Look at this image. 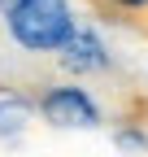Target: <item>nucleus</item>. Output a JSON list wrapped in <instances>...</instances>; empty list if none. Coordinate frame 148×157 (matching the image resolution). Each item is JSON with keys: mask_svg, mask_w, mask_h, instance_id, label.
<instances>
[{"mask_svg": "<svg viewBox=\"0 0 148 157\" xmlns=\"http://www.w3.org/2000/svg\"><path fill=\"white\" fill-rule=\"evenodd\" d=\"M39 118L61 131H91L100 127V105L83 83H52L39 96Z\"/></svg>", "mask_w": 148, "mask_h": 157, "instance_id": "f03ea898", "label": "nucleus"}, {"mask_svg": "<svg viewBox=\"0 0 148 157\" xmlns=\"http://www.w3.org/2000/svg\"><path fill=\"white\" fill-rule=\"evenodd\" d=\"M57 66H61L65 74L87 78V74H105L109 66H113V57H109V48H105V39H100L96 26L79 22V26L70 31V39L57 48Z\"/></svg>", "mask_w": 148, "mask_h": 157, "instance_id": "7ed1b4c3", "label": "nucleus"}, {"mask_svg": "<svg viewBox=\"0 0 148 157\" xmlns=\"http://www.w3.org/2000/svg\"><path fill=\"white\" fill-rule=\"evenodd\" d=\"M105 17H118V22H144L148 17V0H91Z\"/></svg>", "mask_w": 148, "mask_h": 157, "instance_id": "39448f33", "label": "nucleus"}, {"mask_svg": "<svg viewBox=\"0 0 148 157\" xmlns=\"http://www.w3.org/2000/svg\"><path fill=\"white\" fill-rule=\"evenodd\" d=\"M0 17H5V35L22 52H35V57L57 52L70 39V31L79 26L70 0H9Z\"/></svg>", "mask_w": 148, "mask_h": 157, "instance_id": "f257e3e1", "label": "nucleus"}, {"mask_svg": "<svg viewBox=\"0 0 148 157\" xmlns=\"http://www.w3.org/2000/svg\"><path fill=\"white\" fill-rule=\"evenodd\" d=\"M35 105L26 96H0V140H13V135H22V127L31 122Z\"/></svg>", "mask_w": 148, "mask_h": 157, "instance_id": "20e7f679", "label": "nucleus"}, {"mask_svg": "<svg viewBox=\"0 0 148 157\" xmlns=\"http://www.w3.org/2000/svg\"><path fill=\"white\" fill-rule=\"evenodd\" d=\"M5 5H9V0H0V13H5Z\"/></svg>", "mask_w": 148, "mask_h": 157, "instance_id": "423d86ee", "label": "nucleus"}]
</instances>
